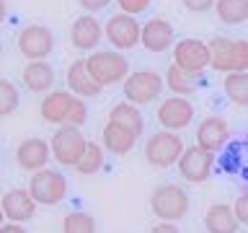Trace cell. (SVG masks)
Returning <instances> with one entry per match:
<instances>
[{
	"label": "cell",
	"instance_id": "obj_34",
	"mask_svg": "<svg viewBox=\"0 0 248 233\" xmlns=\"http://www.w3.org/2000/svg\"><path fill=\"white\" fill-rule=\"evenodd\" d=\"M80 3V8L85 13H98V11H104L106 5H111L114 0H78Z\"/></svg>",
	"mask_w": 248,
	"mask_h": 233
},
{
	"label": "cell",
	"instance_id": "obj_28",
	"mask_svg": "<svg viewBox=\"0 0 248 233\" xmlns=\"http://www.w3.org/2000/svg\"><path fill=\"white\" fill-rule=\"evenodd\" d=\"M62 233H96V220H93V215L83 213V210H75V213L65 215Z\"/></svg>",
	"mask_w": 248,
	"mask_h": 233
},
{
	"label": "cell",
	"instance_id": "obj_29",
	"mask_svg": "<svg viewBox=\"0 0 248 233\" xmlns=\"http://www.w3.org/2000/svg\"><path fill=\"white\" fill-rule=\"evenodd\" d=\"M21 104V91L18 85L11 83L8 78H0V116L13 114Z\"/></svg>",
	"mask_w": 248,
	"mask_h": 233
},
{
	"label": "cell",
	"instance_id": "obj_13",
	"mask_svg": "<svg viewBox=\"0 0 248 233\" xmlns=\"http://www.w3.org/2000/svg\"><path fill=\"white\" fill-rule=\"evenodd\" d=\"M140 44L153 54L168 52V50H173V44H176V31L166 18H150L147 23H142Z\"/></svg>",
	"mask_w": 248,
	"mask_h": 233
},
{
	"label": "cell",
	"instance_id": "obj_5",
	"mask_svg": "<svg viewBox=\"0 0 248 233\" xmlns=\"http://www.w3.org/2000/svg\"><path fill=\"white\" fill-rule=\"evenodd\" d=\"M29 192L39 205H60L67 197V179L57 168H42L31 174Z\"/></svg>",
	"mask_w": 248,
	"mask_h": 233
},
{
	"label": "cell",
	"instance_id": "obj_1",
	"mask_svg": "<svg viewBox=\"0 0 248 233\" xmlns=\"http://www.w3.org/2000/svg\"><path fill=\"white\" fill-rule=\"evenodd\" d=\"M189 207H191V200H189V192L184 186H176V184H160L155 186L153 194H150V210L155 217L160 220H168V223H178L189 215Z\"/></svg>",
	"mask_w": 248,
	"mask_h": 233
},
{
	"label": "cell",
	"instance_id": "obj_36",
	"mask_svg": "<svg viewBox=\"0 0 248 233\" xmlns=\"http://www.w3.org/2000/svg\"><path fill=\"white\" fill-rule=\"evenodd\" d=\"M0 233H26V228H23V223H13V220H8L0 225Z\"/></svg>",
	"mask_w": 248,
	"mask_h": 233
},
{
	"label": "cell",
	"instance_id": "obj_11",
	"mask_svg": "<svg viewBox=\"0 0 248 233\" xmlns=\"http://www.w3.org/2000/svg\"><path fill=\"white\" fill-rule=\"evenodd\" d=\"M155 116H158L160 127L163 130H184L189 127L191 119H194V104L189 101V96H168L163 104L158 106V112H155Z\"/></svg>",
	"mask_w": 248,
	"mask_h": 233
},
{
	"label": "cell",
	"instance_id": "obj_35",
	"mask_svg": "<svg viewBox=\"0 0 248 233\" xmlns=\"http://www.w3.org/2000/svg\"><path fill=\"white\" fill-rule=\"evenodd\" d=\"M147 233H181V231H178V228H176V223H168V220H160L158 225H153V228H150V231H147Z\"/></svg>",
	"mask_w": 248,
	"mask_h": 233
},
{
	"label": "cell",
	"instance_id": "obj_38",
	"mask_svg": "<svg viewBox=\"0 0 248 233\" xmlns=\"http://www.w3.org/2000/svg\"><path fill=\"white\" fill-rule=\"evenodd\" d=\"M3 217H5V213H3V205H0V225H3Z\"/></svg>",
	"mask_w": 248,
	"mask_h": 233
},
{
	"label": "cell",
	"instance_id": "obj_16",
	"mask_svg": "<svg viewBox=\"0 0 248 233\" xmlns=\"http://www.w3.org/2000/svg\"><path fill=\"white\" fill-rule=\"evenodd\" d=\"M0 205H3V213H5V220H13V223H26L34 217L39 202L31 197L29 189H11L3 194V200H0Z\"/></svg>",
	"mask_w": 248,
	"mask_h": 233
},
{
	"label": "cell",
	"instance_id": "obj_9",
	"mask_svg": "<svg viewBox=\"0 0 248 233\" xmlns=\"http://www.w3.org/2000/svg\"><path fill=\"white\" fill-rule=\"evenodd\" d=\"M18 52L26 57L29 62L31 60H46L54 50V34L49 26L44 23H29L18 31Z\"/></svg>",
	"mask_w": 248,
	"mask_h": 233
},
{
	"label": "cell",
	"instance_id": "obj_18",
	"mask_svg": "<svg viewBox=\"0 0 248 233\" xmlns=\"http://www.w3.org/2000/svg\"><path fill=\"white\" fill-rule=\"evenodd\" d=\"M67 91H73L75 96H80V99H96V96H101L104 85L91 75L85 60H75L73 65L67 67Z\"/></svg>",
	"mask_w": 248,
	"mask_h": 233
},
{
	"label": "cell",
	"instance_id": "obj_21",
	"mask_svg": "<svg viewBox=\"0 0 248 233\" xmlns=\"http://www.w3.org/2000/svg\"><path fill=\"white\" fill-rule=\"evenodd\" d=\"M204 228L207 233H238L240 220L235 217V210L225 202H217L204 213Z\"/></svg>",
	"mask_w": 248,
	"mask_h": 233
},
{
	"label": "cell",
	"instance_id": "obj_26",
	"mask_svg": "<svg viewBox=\"0 0 248 233\" xmlns=\"http://www.w3.org/2000/svg\"><path fill=\"white\" fill-rule=\"evenodd\" d=\"M104 145H98V143H93V140H88L85 143V150L80 155V161H78V166L75 171L78 174H83V176H93V174H98L101 168H104Z\"/></svg>",
	"mask_w": 248,
	"mask_h": 233
},
{
	"label": "cell",
	"instance_id": "obj_30",
	"mask_svg": "<svg viewBox=\"0 0 248 233\" xmlns=\"http://www.w3.org/2000/svg\"><path fill=\"white\" fill-rule=\"evenodd\" d=\"M85 119H88V104H85V99L78 96V99H75V104H73V109H70V114H67V122H65V124H73V127H83Z\"/></svg>",
	"mask_w": 248,
	"mask_h": 233
},
{
	"label": "cell",
	"instance_id": "obj_33",
	"mask_svg": "<svg viewBox=\"0 0 248 233\" xmlns=\"http://www.w3.org/2000/svg\"><path fill=\"white\" fill-rule=\"evenodd\" d=\"M181 3L189 13H207L209 8H215L217 0H181Z\"/></svg>",
	"mask_w": 248,
	"mask_h": 233
},
{
	"label": "cell",
	"instance_id": "obj_40",
	"mask_svg": "<svg viewBox=\"0 0 248 233\" xmlns=\"http://www.w3.org/2000/svg\"><path fill=\"white\" fill-rule=\"evenodd\" d=\"M0 166H3V163H0Z\"/></svg>",
	"mask_w": 248,
	"mask_h": 233
},
{
	"label": "cell",
	"instance_id": "obj_27",
	"mask_svg": "<svg viewBox=\"0 0 248 233\" xmlns=\"http://www.w3.org/2000/svg\"><path fill=\"white\" fill-rule=\"evenodd\" d=\"M222 91L232 104L248 106V73H228L222 81Z\"/></svg>",
	"mask_w": 248,
	"mask_h": 233
},
{
	"label": "cell",
	"instance_id": "obj_15",
	"mask_svg": "<svg viewBox=\"0 0 248 233\" xmlns=\"http://www.w3.org/2000/svg\"><path fill=\"white\" fill-rule=\"evenodd\" d=\"M230 140V124L222 116H204L197 127V145H202L209 153L222 150Z\"/></svg>",
	"mask_w": 248,
	"mask_h": 233
},
{
	"label": "cell",
	"instance_id": "obj_8",
	"mask_svg": "<svg viewBox=\"0 0 248 233\" xmlns=\"http://www.w3.org/2000/svg\"><path fill=\"white\" fill-rule=\"evenodd\" d=\"M173 62L178 67L189 70V73H197L202 75L204 70L209 67V62H212V54H209V44L202 42L197 36H186V39H178L173 44Z\"/></svg>",
	"mask_w": 248,
	"mask_h": 233
},
{
	"label": "cell",
	"instance_id": "obj_14",
	"mask_svg": "<svg viewBox=\"0 0 248 233\" xmlns=\"http://www.w3.org/2000/svg\"><path fill=\"white\" fill-rule=\"evenodd\" d=\"M52 158V145L42 137H26L23 143L16 148V161L23 171H42Z\"/></svg>",
	"mask_w": 248,
	"mask_h": 233
},
{
	"label": "cell",
	"instance_id": "obj_23",
	"mask_svg": "<svg viewBox=\"0 0 248 233\" xmlns=\"http://www.w3.org/2000/svg\"><path fill=\"white\" fill-rule=\"evenodd\" d=\"M166 85L176 93V96H191V93L202 85V75L189 73V70L178 67L173 62V65L168 67V73H166Z\"/></svg>",
	"mask_w": 248,
	"mask_h": 233
},
{
	"label": "cell",
	"instance_id": "obj_37",
	"mask_svg": "<svg viewBox=\"0 0 248 233\" xmlns=\"http://www.w3.org/2000/svg\"><path fill=\"white\" fill-rule=\"evenodd\" d=\"M5 13H8V5H5V0H0V26L5 21Z\"/></svg>",
	"mask_w": 248,
	"mask_h": 233
},
{
	"label": "cell",
	"instance_id": "obj_6",
	"mask_svg": "<svg viewBox=\"0 0 248 233\" xmlns=\"http://www.w3.org/2000/svg\"><path fill=\"white\" fill-rule=\"evenodd\" d=\"M85 143H88V140L83 137L80 127H73V124H60V127L54 130L52 140H49L54 161H57L60 166H73V168L78 166V161H80V155L85 150Z\"/></svg>",
	"mask_w": 248,
	"mask_h": 233
},
{
	"label": "cell",
	"instance_id": "obj_2",
	"mask_svg": "<svg viewBox=\"0 0 248 233\" xmlns=\"http://www.w3.org/2000/svg\"><path fill=\"white\" fill-rule=\"evenodd\" d=\"M91 75L104 85H114V83H124V78L129 75V62L124 57V52L119 50H96L85 57Z\"/></svg>",
	"mask_w": 248,
	"mask_h": 233
},
{
	"label": "cell",
	"instance_id": "obj_19",
	"mask_svg": "<svg viewBox=\"0 0 248 233\" xmlns=\"http://www.w3.org/2000/svg\"><path fill=\"white\" fill-rule=\"evenodd\" d=\"M137 140H140V135H135L132 130L122 127V124H116V122H106L104 132H101V145L114 155L132 153V148L137 145Z\"/></svg>",
	"mask_w": 248,
	"mask_h": 233
},
{
	"label": "cell",
	"instance_id": "obj_22",
	"mask_svg": "<svg viewBox=\"0 0 248 233\" xmlns=\"http://www.w3.org/2000/svg\"><path fill=\"white\" fill-rule=\"evenodd\" d=\"M108 122L122 124V127L132 130L135 135H142V132H145V116H142V112H140L137 104H132V101H127V99H124L122 104L111 106V112H108Z\"/></svg>",
	"mask_w": 248,
	"mask_h": 233
},
{
	"label": "cell",
	"instance_id": "obj_17",
	"mask_svg": "<svg viewBox=\"0 0 248 233\" xmlns=\"http://www.w3.org/2000/svg\"><path fill=\"white\" fill-rule=\"evenodd\" d=\"M75 93L73 91H49L44 93L42 99V106H39V114L46 124H65L67 122V114L75 104Z\"/></svg>",
	"mask_w": 248,
	"mask_h": 233
},
{
	"label": "cell",
	"instance_id": "obj_20",
	"mask_svg": "<svg viewBox=\"0 0 248 233\" xmlns=\"http://www.w3.org/2000/svg\"><path fill=\"white\" fill-rule=\"evenodd\" d=\"M21 78L31 93H49L54 85V67L44 60H31L29 65H23Z\"/></svg>",
	"mask_w": 248,
	"mask_h": 233
},
{
	"label": "cell",
	"instance_id": "obj_4",
	"mask_svg": "<svg viewBox=\"0 0 248 233\" xmlns=\"http://www.w3.org/2000/svg\"><path fill=\"white\" fill-rule=\"evenodd\" d=\"M184 150H186L184 140L178 137L173 130H160V132H155V135L147 137L145 161L155 168H168V166H176Z\"/></svg>",
	"mask_w": 248,
	"mask_h": 233
},
{
	"label": "cell",
	"instance_id": "obj_3",
	"mask_svg": "<svg viewBox=\"0 0 248 233\" xmlns=\"http://www.w3.org/2000/svg\"><path fill=\"white\" fill-rule=\"evenodd\" d=\"M163 88H166V78L158 75L155 70H135V73H129L122 83L124 99L132 101V104H137V106L158 101Z\"/></svg>",
	"mask_w": 248,
	"mask_h": 233
},
{
	"label": "cell",
	"instance_id": "obj_12",
	"mask_svg": "<svg viewBox=\"0 0 248 233\" xmlns=\"http://www.w3.org/2000/svg\"><path fill=\"white\" fill-rule=\"evenodd\" d=\"M104 39V26L93 13H83L78 16L70 26V42L78 52H96V47Z\"/></svg>",
	"mask_w": 248,
	"mask_h": 233
},
{
	"label": "cell",
	"instance_id": "obj_39",
	"mask_svg": "<svg viewBox=\"0 0 248 233\" xmlns=\"http://www.w3.org/2000/svg\"><path fill=\"white\" fill-rule=\"evenodd\" d=\"M0 57H3V39H0Z\"/></svg>",
	"mask_w": 248,
	"mask_h": 233
},
{
	"label": "cell",
	"instance_id": "obj_25",
	"mask_svg": "<svg viewBox=\"0 0 248 233\" xmlns=\"http://www.w3.org/2000/svg\"><path fill=\"white\" fill-rule=\"evenodd\" d=\"M217 18L228 26H238V23L248 21V0H217L215 3Z\"/></svg>",
	"mask_w": 248,
	"mask_h": 233
},
{
	"label": "cell",
	"instance_id": "obj_31",
	"mask_svg": "<svg viewBox=\"0 0 248 233\" xmlns=\"http://www.w3.org/2000/svg\"><path fill=\"white\" fill-rule=\"evenodd\" d=\"M116 5H119L122 13H129V16H140L145 13L147 8L153 5V0H114Z\"/></svg>",
	"mask_w": 248,
	"mask_h": 233
},
{
	"label": "cell",
	"instance_id": "obj_32",
	"mask_svg": "<svg viewBox=\"0 0 248 233\" xmlns=\"http://www.w3.org/2000/svg\"><path fill=\"white\" fill-rule=\"evenodd\" d=\"M232 210H235V217L240 220V225H248V192L240 194V197L232 202Z\"/></svg>",
	"mask_w": 248,
	"mask_h": 233
},
{
	"label": "cell",
	"instance_id": "obj_10",
	"mask_svg": "<svg viewBox=\"0 0 248 233\" xmlns=\"http://www.w3.org/2000/svg\"><path fill=\"white\" fill-rule=\"evenodd\" d=\"M176 166H178V174H181L184 182L202 184V182H207V179H209V174H212L215 153L204 150L202 145H189L181 153V158H178Z\"/></svg>",
	"mask_w": 248,
	"mask_h": 233
},
{
	"label": "cell",
	"instance_id": "obj_24",
	"mask_svg": "<svg viewBox=\"0 0 248 233\" xmlns=\"http://www.w3.org/2000/svg\"><path fill=\"white\" fill-rule=\"evenodd\" d=\"M207 44H209V54H212L209 67L222 73V75L232 73V39L230 36H215Z\"/></svg>",
	"mask_w": 248,
	"mask_h": 233
},
{
	"label": "cell",
	"instance_id": "obj_7",
	"mask_svg": "<svg viewBox=\"0 0 248 233\" xmlns=\"http://www.w3.org/2000/svg\"><path fill=\"white\" fill-rule=\"evenodd\" d=\"M104 34H106L108 44H111L114 50L129 52V50H135V47L140 44V36H142V26H140V21L135 18V16L122 13V11H119V13H114L111 18L106 21Z\"/></svg>",
	"mask_w": 248,
	"mask_h": 233
}]
</instances>
